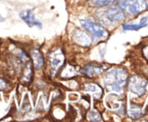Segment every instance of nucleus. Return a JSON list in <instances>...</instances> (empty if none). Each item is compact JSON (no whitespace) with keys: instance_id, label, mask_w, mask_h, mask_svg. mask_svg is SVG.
<instances>
[{"instance_id":"obj_1","label":"nucleus","mask_w":148,"mask_h":122,"mask_svg":"<svg viewBox=\"0 0 148 122\" xmlns=\"http://www.w3.org/2000/svg\"><path fill=\"white\" fill-rule=\"evenodd\" d=\"M127 74L125 70L121 68H113L106 73L104 78V84L108 91L120 93L124 89Z\"/></svg>"},{"instance_id":"obj_2","label":"nucleus","mask_w":148,"mask_h":122,"mask_svg":"<svg viewBox=\"0 0 148 122\" xmlns=\"http://www.w3.org/2000/svg\"><path fill=\"white\" fill-rule=\"evenodd\" d=\"M119 7L130 15H138L148 7L146 0H119Z\"/></svg>"},{"instance_id":"obj_3","label":"nucleus","mask_w":148,"mask_h":122,"mask_svg":"<svg viewBox=\"0 0 148 122\" xmlns=\"http://www.w3.org/2000/svg\"><path fill=\"white\" fill-rule=\"evenodd\" d=\"M128 88L137 97H141L148 90V81L139 75H133L128 80Z\"/></svg>"},{"instance_id":"obj_4","label":"nucleus","mask_w":148,"mask_h":122,"mask_svg":"<svg viewBox=\"0 0 148 122\" xmlns=\"http://www.w3.org/2000/svg\"><path fill=\"white\" fill-rule=\"evenodd\" d=\"M81 25L84 27L85 30L89 32L93 37L99 38H106L109 35L107 31L99 24L92 22L89 19H81L80 20Z\"/></svg>"},{"instance_id":"obj_5","label":"nucleus","mask_w":148,"mask_h":122,"mask_svg":"<svg viewBox=\"0 0 148 122\" xmlns=\"http://www.w3.org/2000/svg\"><path fill=\"white\" fill-rule=\"evenodd\" d=\"M102 14L104 15V18H105L103 21L106 23H119V22H122L125 19L122 10L115 6L109 7Z\"/></svg>"},{"instance_id":"obj_6","label":"nucleus","mask_w":148,"mask_h":122,"mask_svg":"<svg viewBox=\"0 0 148 122\" xmlns=\"http://www.w3.org/2000/svg\"><path fill=\"white\" fill-rule=\"evenodd\" d=\"M50 66L51 72L55 74L59 71V69L63 66L64 62V55L61 51H52L50 54Z\"/></svg>"},{"instance_id":"obj_7","label":"nucleus","mask_w":148,"mask_h":122,"mask_svg":"<svg viewBox=\"0 0 148 122\" xmlns=\"http://www.w3.org/2000/svg\"><path fill=\"white\" fill-rule=\"evenodd\" d=\"M20 18L30 27H32V26H36V27H38V28H41L42 27L41 22L36 19V17L34 16V14H33V12H32V10H25V11L22 12L20 13Z\"/></svg>"},{"instance_id":"obj_8","label":"nucleus","mask_w":148,"mask_h":122,"mask_svg":"<svg viewBox=\"0 0 148 122\" xmlns=\"http://www.w3.org/2000/svg\"><path fill=\"white\" fill-rule=\"evenodd\" d=\"M73 39L75 42L83 46H88L92 44L91 37L81 30H76L73 33Z\"/></svg>"},{"instance_id":"obj_9","label":"nucleus","mask_w":148,"mask_h":122,"mask_svg":"<svg viewBox=\"0 0 148 122\" xmlns=\"http://www.w3.org/2000/svg\"><path fill=\"white\" fill-rule=\"evenodd\" d=\"M105 68L101 66H98V65H87L86 66L83 70H82V73L87 77H95L97 75H99L100 73L103 72Z\"/></svg>"},{"instance_id":"obj_10","label":"nucleus","mask_w":148,"mask_h":122,"mask_svg":"<svg viewBox=\"0 0 148 122\" xmlns=\"http://www.w3.org/2000/svg\"><path fill=\"white\" fill-rule=\"evenodd\" d=\"M31 56H32V59L34 67L36 69H40L44 65V58H43L42 53L39 51V50L34 49L32 51Z\"/></svg>"},{"instance_id":"obj_11","label":"nucleus","mask_w":148,"mask_h":122,"mask_svg":"<svg viewBox=\"0 0 148 122\" xmlns=\"http://www.w3.org/2000/svg\"><path fill=\"white\" fill-rule=\"evenodd\" d=\"M147 19L148 18H143L140 23L138 24H125V25H123L122 27L125 31H138L139 29L147 25V23H146Z\"/></svg>"},{"instance_id":"obj_12","label":"nucleus","mask_w":148,"mask_h":122,"mask_svg":"<svg viewBox=\"0 0 148 122\" xmlns=\"http://www.w3.org/2000/svg\"><path fill=\"white\" fill-rule=\"evenodd\" d=\"M128 114L133 119H137L142 115V110L139 106L136 105H131L128 110Z\"/></svg>"},{"instance_id":"obj_13","label":"nucleus","mask_w":148,"mask_h":122,"mask_svg":"<svg viewBox=\"0 0 148 122\" xmlns=\"http://www.w3.org/2000/svg\"><path fill=\"white\" fill-rule=\"evenodd\" d=\"M115 0H89V5L92 7H103L112 4Z\"/></svg>"},{"instance_id":"obj_14","label":"nucleus","mask_w":148,"mask_h":122,"mask_svg":"<svg viewBox=\"0 0 148 122\" xmlns=\"http://www.w3.org/2000/svg\"><path fill=\"white\" fill-rule=\"evenodd\" d=\"M84 90L86 92H92V93H102L101 88L98 85L93 84V83H89V84L86 85L84 87Z\"/></svg>"},{"instance_id":"obj_15","label":"nucleus","mask_w":148,"mask_h":122,"mask_svg":"<svg viewBox=\"0 0 148 122\" xmlns=\"http://www.w3.org/2000/svg\"><path fill=\"white\" fill-rule=\"evenodd\" d=\"M88 118L92 121H100V120H102V118H101L100 114L99 112H95V111L91 112L89 113V115H88Z\"/></svg>"},{"instance_id":"obj_16","label":"nucleus","mask_w":148,"mask_h":122,"mask_svg":"<svg viewBox=\"0 0 148 122\" xmlns=\"http://www.w3.org/2000/svg\"><path fill=\"white\" fill-rule=\"evenodd\" d=\"M6 87V82L4 80H0V90H3Z\"/></svg>"},{"instance_id":"obj_17","label":"nucleus","mask_w":148,"mask_h":122,"mask_svg":"<svg viewBox=\"0 0 148 122\" xmlns=\"http://www.w3.org/2000/svg\"><path fill=\"white\" fill-rule=\"evenodd\" d=\"M143 53H144V56L145 57V58L148 59V45L145 47V49L143 50Z\"/></svg>"}]
</instances>
